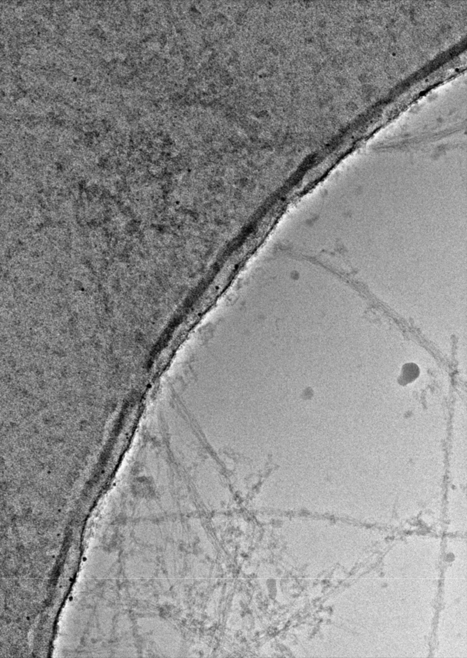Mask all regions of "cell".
<instances>
[{"instance_id": "cell-1", "label": "cell", "mask_w": 467, "mask_h": 658, "mask_svg": "<svg viewBox=\"0 0 467 658\" xmlns=\"http://www.w3.org/2000/svg\"><path fill=\"white\" fill-rule=\"evenodd\" d=\"M420 374V369L416 364L408 363L403 366L402 374L400 375L398 382L402 385H405L408 383H411L419 377Z\"/></svg>"}]
</instances>
